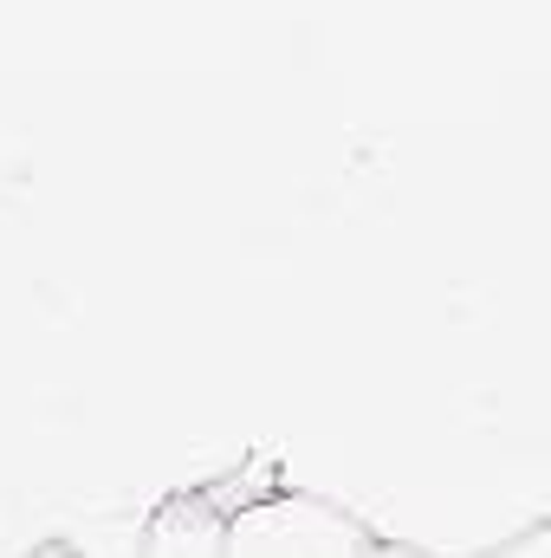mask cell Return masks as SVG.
Masks as SVG:
<instances>
[{
	"label": "cell",
	"instance_id": "obj_1",
	"mask_svg": "<svg viewBox=\"0 0 551 558\" xmlns=\"http://www.w3.org/2000/svg\"><path fill=\"white\" fill-rule=\"evenodd\" d=\"M370 546L377 539L351 507L279 481L241 500L221 533V558H370Z\"/></svg>",
	"mask_w": 551,
	"mask_h": 558
},
{
	"label": "cell",
	"instance_id": "obj_2",
	"mask_svg": "<svg viewBox=\"0 0 551 558\" xmlns=\"http://www.w3.org/2000/svg\"><path fill=\"white\" fill-rule=\"evenodd\" d=\"M279 474L267 461L215 481V487H195V494H169L156 513H143V546L137 558H221V533H228V513L241 500H254L260 487H273Z\"/></svg>",
	"mask_w": 551,
	"mask_h": 558
},
{
	"label": "cell",
	"instance_id": "obj_3",
	"mask_svg": "<svg viewBox=\"0 0 551 558\" xmlns=\"http://www.w3.org/2000/svg\"><path fill=\"white\" fill-rule=\"evenodd\" d=\"M370 558H434V553H415V546H396V539H377ZM467 558H551V526L546 520H526L513 539L487 546V553H467Z\"/></svg>",
	"mask_w": 551,
	"mask_h": 558
},
{
	"label": "cell",
	"instance_id": "obj_4",
	"mask_svg": "<svg viewBox=\"0 0 551 558\" xmlns=\"http://www.w3.org/2000/svg\"><path fill=\"white\" fill-rule=\"evenodd\" d=\"M33 546H39V539H13V533L0 526V558H26V553H33Z\"/></svg>",
	"mask_w": 551,
	"mask_h": 558
},
{
	"label": "cell",
	"instance_id": "obj_5",
	"mask_svg": "<svg viewBox=\"0 0 551 558\" xmlns=\"http://www.w3.org/2000/svg\"><path fill=\"white\" fill-rule=\"evenodd\" d=\"M26 558H78V553H72L65 539H39V546H33V553H26Z\"/></svg>",
	"mask_w": 551,
	"mask_h": 558
}]
</instances>
